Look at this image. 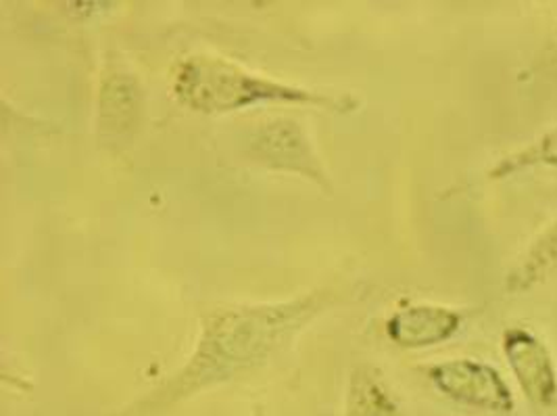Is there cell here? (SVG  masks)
I'll use <instances>...</instances> for the list:
<instances>
[{
	"mask_svg": "<svg viewBox=\"0 0 557 416\" xmlns=\"http://www.w3.org/2000/svg\"><path fill=\"white\" fill-rule=\"evenodd\" d=\"M329 297V293L315 291L290 302L234 306L209 314L190 360L163 390L157 391L152 404L203 390L263 363L322 313Z\"/></svg>",
	"mask_w": 557,
	"mask_h": 416,
	"instance_id": "obj_1",
	"label": "cell"
},
{
	"mask_svg": "<svg viewBox=\"0 0 557 416\" xmlns=\"http://www.w3.org/2000/svg\"><path fill=\"white\" fill-rule=\"evenodd\" d=\"M177 101L201 113H228L255 105H311L330 111H351L354 101L265 78L220 54H190L174 70Z\"/></svg>",
	"mask_w": 557,
	"mask_h": 416,
	"instance_id": "obj_2",
	"label": "cell"
},
{
	"mask_svg": "<svg viewBox=\"0 0 557 416\" xmlns=\"http://www.w3.org/2000/svg\"><path fill=\"white\" fill-rule=\"evenodd\" d=\"M432 383L443 395L459 404L491 413H509L513 395L493 366L476 360H449L431 368Z\"/></svg>",
	"mask_w": 557,
	"mask_h": 416,
	"instance_id": "obj_3",
	"label": "cell"
},
{
	"mask_svg": "<svg viewBox=\"0 0 557 416\" xmlns=\"http://www.w3.org/2000/svg\"><path fill=\"white\" fill-rule=\"evenodd\" d=\"M251 154L270 168L304 174L329 186L309 138L293 120L278 118L261 124L251 138Z\"/></svg>",
	"mask_w": 557,
	"mask_h": 416,
	"instance_id": "obj_4",
	"label": "cell"
},
{
	"mask_svg": "<svg viewBox=\"0 0 557 416\" xmlns=\"http://www.w3.org/2000/svg\"><path fill=\"white\" fill-rule=\"evenodd\" d=\"M507 363L534 406L549 408L557 397L556 365L543 341L531 331L511 327L504 335Z\"/></svg>",
	"mask_w": 557,
	"mask_h": 416,
	"instance_id": "obj_5",
	"label": "cell"
},
{
	"mask_svg": "<svg viewBox=\"0 0 557 416\" xmlns=\"http://www.w3.org/2000/svg\"><path fill=\"white\" fill-rule=\"evenodd\" d=\"M461 316L445 306L418 304L393 314L386 322V335L401 347H429L454 338Z\"/></svg>",
	"mask_w": 557,
	"mask_h": 416,
	"instance_id": "obj_6",
	"label": "cell"
},
{
	"mask_svg": "<svg viewBox=\"0 0 557 416\" xmlns=\"http://www.w3.org/2000/svg\"><path fill=\"white\" fill-rule=\"evenodd\" d=\"M557 270V222L541 234L507 277L511 293H524L541 285Z\"/></svg>",
	"mask_w": 557,
	"mask_h": 416,
	"instance_id": "obj_7",
	"label": "cell"
},
{
	"mask_svg": "<svg viewBox=\"0 0 557 416\" xmlns=\"http://www.w3.org/2000/svg\"><path fill=\"white\" fill-rule=\"evenodd\" d=\"M347 416H401V413L372 372H357L349 390Z\"/></svg>",
	"mask_w": 557,
	"mask_h": 416,
	"instance_id": "obj_8",
	"label": "cell"
},
{
	"mask_svg": "<svg viewBox=\"0 0 557 416\" xmlns=\"http://www.w3.org/2000/svg\"><path fill=\"white\" fill-rule=\"evenodd\" d=\"M529 166H556L557 168V126L554 131L543 134L539 140H534L524 151L504 159L495 170V176H506Z\"/></svg>",
	"mask_w": 557,
	"mask_h": 416,
	"instance_id": "obj_9",
	"label": "cell"
}]
</instances>
